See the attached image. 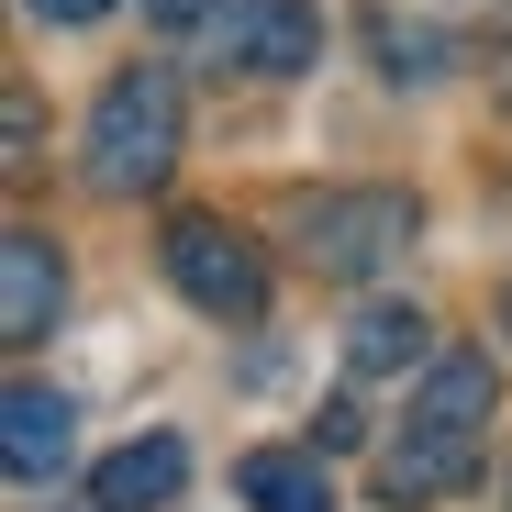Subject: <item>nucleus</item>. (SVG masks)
I'll return each mask as SVG.
<instances>
[{
    "mask_svg": "<svg viewBox=\"0 0 512 512\" xmlns=\"http://www.w3.org/2000/svg\"><path fill=\"white\" fill-rule=\"evenodd\" d=\"M78 167H90V190H112V201L156 190L167 167H179V78H167V67H123V78H101L90 134H78Z\"/></svg>",
    "mask_w": 512,
    "mask_h": 512,
    "instance_id": "obj_1",
    "label": "nucleus"
},
{
    "mask_svg": "<svg viewBox=\"0 0 512 512\" xmlns=\"http://www.w3.org/2000/svg\"><path fill=\"white\" fill-rule=\"evenodd\" d=\"M412 223H423L412 190H323V201H301V268L312 279H368L412 245Z\"/></svg>",
    "mask_w": 512,
    "mask_h": 512,
    "instance_id": "obj_2",
    "label": "nucleus"
},
{
    "mask_svg": "<svg viewBox=\"0 0 512 512\" xmlns=\"http://www.w3.org/2000/svg\"><path fill=\"white\" fill-rule=\"evenodd\" d=\"M167 279H179L212 323H256V312H268V256H256L234 223H212V212L167 223Z\"/></svg>",
    "mask_w": 512,
    "mask_h": 512,
    "instance_id": "obj_3",
    "label": "nucleus"
},
{
    "mask_svg": "<svg viewBox=\"0 0 512 512\" xmlns=\"http://www.w3.org/2000/svg\"><path fill=\"white\" fill-rule=\"evenodd\" d=\"M56 312H67L56 234L12 223V234H0V334H12V346H45V334H56Z\"/></svg>",
    "mask_w": 512,
    "mask_h": 512,
    "instance_id": "obj_4",
    "label": "nucleus"
},
{
    "mask_svg": "<svg viewBox=\"0 0 512 512\" xmlns=\"http://www.w3.org/2000/svg\"><path fill=\"white\" fill-rule=\"evenodd\" d=\"M479 479V435H435V423H412V435L379 457V501L390 512H423V501H457Z\"/></svg>",
    "mask_w": 512,
    "mask_h": 512,
    "instance_id": "obj_5",
    "label": "nucleus"
},
{
    "mask_svg": "<svg viewBox=\"0 0 512 512\" xmlns=\"http://www.w3.org/2000/svg\"><path fill=\"white\" fill-rule=\"evenodd\" d=\"M223 45H234L256 78H301V67L323 56V12H312V0H234V12H223Z\"/></svg>",
    "mask_w": 512,
    "mask_h": 512,
    "instance_id": "obj_6",
    "label": "nucleus"
},
{
    "mask_svg": "<svg viewBox=\"0 0 512 512\" xmlns=\"http://www.w3.org/2000/svg\"><path fill=\"white\" fill-rule=\"evenodd\" d=\"M67 446H78V401L45 390V379H12V401H0V457H12V479L45 490L67 468Z\"/></svg>",
    "mask_w": 512,
    "mask_h": 512,
    "instance_id": "obj_7",
    "label": "nucleus"
},
{
    "mask_svg": "<svg viewBox=\"0 0 512 512\" xmlns=\"http://www.w3.org/2000/svg\"><path fill=\"white\" fill-rule=\"evenodd\" d=\"M179 490H190V446L179 435H134V446H112L90 468V501L101 512H167Z\"/></svg>",
    "mask_w": 512,
    "mask_h": 512,
    "instance_id": "obj_8",
    "label": "nucleus"
},
{
    "mask_svg": "<svg viewBox=\"0 0 512 512\" xmlns=\"http://www.w3.org/2000/svg\"><path fill=\"white\" fill-rule=\"evenodd\" d=\"M490 401H501V368H490L479 346H457V357H435V368H423L412 423H435V435H479V423H490Z\"/></svg>",
    "mask_w": 512,
    "mask_h": 512,
    "instance_id": "obj_9",
    "label": "nucleus"
},
{
    "mask_svg": "<svg viewBox=\"0 0 512 512\" xmlns=\"http://www.w3.org/2000/svg\"><path fill=\"white\" fill-rule=\"evenodd\" d=\"M234 490L256 512H334V479H323V446H256L234 468Z\"/></svg>",
    "mask_w": 512,
    "mask_h": 512,
    "instance_id": "obj_10",
    "label": "nucleus"
},
{
    "mask_svg": "<svg viewBox=\"0 0 512 512\" xmlns=\"http://www.w3.org/2000/svg\"><path fill=\"white\" fill-rule=\"evenodd\" d=\"M423 346H435V323H423L412 301H368L346 323V368L357 379H401V368H423Z\"/></svg>",
    "mask_w": 512,
    "mask_h": 512,
    "instance_id": "obj_11",
    "label": "nucleus"
},
{
    "mask_svg": "<svg viewBox=\"0 0 512 512\" xmlns=\"http://www.w3.org/2000/svg\"><path fill=\"white\" fill-rule=\"evenodd\" d=\"M357 435H368V412H357V401H323V412H312V446H323V457H334V446H357Z\"/></svg>",
    "mask_w": 512,
    "mask_h": 512,
    "instance_id": "obj_12",
    "label": "nucleus"
},
{
    "mask_svg": "<svg viewBox=\"0 0 512 512\" xmlns=\"http://www.w3.org/2000/svg\"><path fill=\"white\" fill-rule=\"evenodd\" d=\"M34 12H45V23H101L112 0H34Z\"/></svg>",
    "mask_w": 512,
    "mask_h": 512,
    "instance_id": "obj_13",
    "label": "nucleus"
},
{
    "mask_svg": "<svg viewBox=\"0 0 512 512\" xmlns=\"http://www.w3.org/2000/svg\"><path fill=\"white\" fill-rule=\"evenodd\" d=\"M490 134H501V156H512V56H501V101H490Z\"/></svg>",
    "mask_w": 512,
    "mask_h": 512,
    "instance_id": "obj_14",
    "label": "nucleus"
},
{
    "mask_svg": "<svg viewBox=\"0 0 512 512\" xmlns=\"http://www.w3.org/2000/svg\"><path fill=\"white\" fill-rule=\"evenodd\" d=\"M145 12H156V23H201L212 0H145Z\"/></svg>",
    "mask_w": 512,
    "mask_h": 512,
    "instance_id": "obj_15",
    "label": "nucleus"
},
{
    "mask_svg": "<svg viewBox=\"0 0 512 512\" xmlns=\"http://www.w3.org/2000/svg\"><path fill=\"white\" fill-rule=\"evenodd\" d=\"M501 323H512V290H501Z\"/></svg>",
    "mask_w": 512,
    "mask_h": 512,
    "instance_id": "obj_16",
    "label": "nucleus"
}]
</instances>
